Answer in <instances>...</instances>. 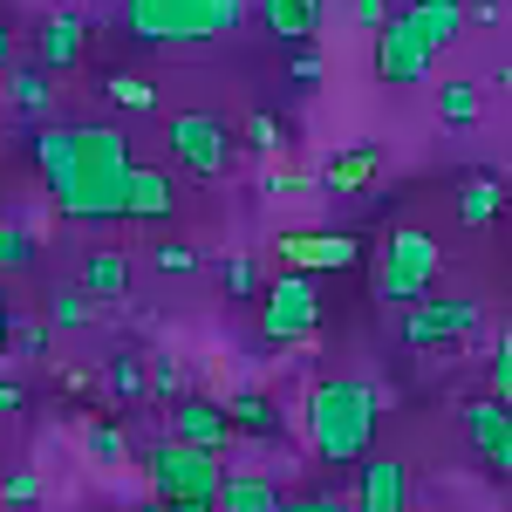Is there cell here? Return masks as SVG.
I'll list each match as a JSON object with an SVG mask.
<instances>
[{
	"label": "cell",
	"mask_w": 512,
	"mask_h": 512,
	"mask_svg": "<svg viewBox=\"0 0 512 512\" xmlns=\"http://www.w3.org/2000/svg\"><path fill=\"white\" fill-rule=\"evenodd\" d=\"M35 171L55 192V212L76 226L123 219V185H130V144L110 123H48L35 130Z\"/></svg>",
	"instance_id": "6da1fadb"
},
{
	"label": "cell",
	"mask_w": 512,
	"mask_h": 512,
	"mask_svg": "<svg viewBox=\"0 0 512 512\" xmlns=\"http://www.w3.org/2000/svg\"><path fill=\"white\" fill-rule=\"evenodd\" d=\"M376 417H383V396L362 376L308 383V444H315L321 465H362L369 444H376Z\"/></svg>",
	"instance_id": "7a4b0ae2"
},
{
	"label": "cell",
	"mask_w": 512,
	"mask_h": 512,
	"mask_svg": "<svg viewBox=\"0 0 512 512\" xmlns=\"http://www.w3.org/2000/svg\"><path fill=\"white\" fill-rule=\"evenodd\" d=\"M130 35L164 48V41H219L246 21V0H123Z\"/></svg>",
	"instance_id": "3957f363"
},
{
	"label": "cell",
	"mask_w": 512,
	"mask_h": 512,
	"mask_svg": "<svg viewBox=\"0 0 512 512\" xmlns=\"http://www.w3.org/2000/svg\"><path fill=\"white\" fill-rule=\"evenodd\" d=\"M369 287H376V301H390V308L431 301V287H437V239L417 233V226H396V233L383 239V253H376Z\"/></svg>",
	"instance_id": "277c9868"
},
{
	"label": "cell",
	"mask_w": 512,
	"mask_h": 512,
	"mask_svg": "<svg viewBox=\"0 0 512 512\" xmlns=\"http://www.w3.org/2000/svg\"><path fill=\"white\" fill-rule=\"evenodd\" d=\"M144 472H151V492H158L164 506H212L219 499V451H198L185 437H164L151 444V458H144Z\"/></svg>",
	"instance_id": "5b68a950"
},
{
	"label": "cell",
	"mask_w": 512,
	"mask_h": 512,
	"mask_svg": "<svg viewBox=\"0 0 512 512\" xmlns=\"http://www.w3.org/2000/svg\"><path fill=\"white\" fill-rule=\"evenodd\" d=\"M321 328V280L287 267L260 287V335L267 342H308Z\"/></svg>",
	"instance_id": "8992f818"
},
{
	"label": "cell",
	"mask_w": 512,
	"mask_h": 512,
	"mask_svg": "<svg viewBox=\"0 0 512 512\" xmlns=\"http://www.w3.org/2000/svg\"><path fill=\"white\" fill-rule=\"evenodd\" d=\"M171 151L192 178H226L233 171V130L205 110H185V117H171Z\"/></svg>",
	"instance_id": "52a82bcc"
},
{
	"label": "cell",
	"mask_w": 512,
	"mask_h": 512,
	"mask_svg": "<svg viewBox=\"0 0 512 512\" xmlns=\"http://www.w3.org/2000/svg\"><path fill=\"white\" fill-rule=\"evenodd\" d=\"M431 48H424V35L403 21V14H390L383 28H376V82L383 89H417V82L431 76Z\"/></svg>",
	"instance_id": "ba28073f"
},
{
	"label": "cell",
	"mask_w": 512,
	"mask_h": 512,
	"mask_svg": "<svg viewBox=\"0 0 512 512\" xmlns=\"http://www.w3.org/2000/svg\"><path fill=\"white\" fill-rule=\"evenodd\" d=\"M274 253L287 267H301V274H349V267H362V239L355 233H280Z\"/></svg>",
	"instance_id": "9c48e42d"
},
{
	"label": "cell",
	"mask_w": 512,
	"mask_h": 512,
	"mask_svg": "<svg viewBox=\"0 0 512 512\" xmlns=\"http://www.w3.org/2000/svg\"><path fill=\"white\" fill-rule=\"evenodd\" d=\"M349 512H410V472L396 458H362L355 465Z\"/></svg>",
	"instance_id": "30bf717a"
},
{
	"label": "cell",
	"mask_w": 512,
	"mask_h": 512,
	"mask_svg": "<svg viewBox=\"0 0 512 512\" xmlns=\"http://www.w3.org/2000/svg\"><path fill=\"white\" fill-rule=\"evenodd\" d=\"M465 335H478V301H431V308H410V321H403V342L410 349L465 342Z\"/></svg>",
	"instance_id": "8fae6325"
},
{
	"label": "cell",
	"mask_w": 512,
	"mask_h": 512,
	"mask_svg": "<svg viewBox=\"0 0 512 512\" xmlns=\"http://www.w3.org/2000/svg\"><path fill=\"white\" fill-rule=\"evenodd\" d=\"M171 437H185L198 451H226V444H233V417H226V403H212V396H178Z\"/></svg>",
	"instance_id": "7c38bea8"
},
{
	"label": "cell",
	"mask_w": 512,
	"mask_h": 512,
	"mask_svg": "<svg viewBox=\"0 0 512 512\" xmlns=\"http://www.w3.org/2000/svg\"><path fill=\"white\" fill-rule=\"evenodd\" d=\"M82 48H89V28H82V14H48L35 35V62L41 69H76Z\"/></svg>",
	"instance_id": "4fadbf2b"
},
{
	"label": "cell",
	"mask_w": 512,
	"mask_h": 512,
	"mask_svg": "<svg viewBox=\"0 0 512 512\" xmlns=\"http://www.w3.org/2000/svg\"><path fill=\"white\" fill-rule=\"evenodd\" d=\"M178 212V185L164 171L130 164V185H123V219H171Z\"/></svg>",
	"instance_id": "5bb4252c"
},
{
	"label": "cell",
	"mask_w": 512,
	"mask_h": 512,
	"mask_svg": "<svg viewBox=\"0 0 512 512\" xmlns=\"http://www.w3.org/2000/svg\"><path fill=\"white\" fill-rule=\"evenodd\" d=\"M260 28L287 48H301L321 35V0H260Z\"/></svg>",
	"instance_id": "9a60e30c"
},
{
	"label": "cell",
	"mask_w": 512,
	"mask_h": 512,
	"mask_svg": "<svg viewBox=\"0 0 512 512\" xmlns=\"http://www.w3.org/2000/svg\"><path fill=\"white\" fill-rule=\"evenodd\" d=\"M403 21H410V28L424 35V48L437 55V48H451V41L465 35V0H410Z\"/></svg>",
	"instance_id": "2e32d148"
},
{
	"label": "cell",
	"mask_w": 512,
	"mask_h": 512,
	"mask_svg": "<svg viewBox=\"0 0 512 512\" xmlns=\"http://www.w3.org/2000/svg\"><path fill=\"white\" fill-rule=\"evenodd\" d=\"M335 192H369L376 178H383V151L376 144H355V151H342V158H328V171H321Z\"/></svg>",
	"instance_id": "e0dca14e"
},
{
	"label": "cell",
	"mask_w": 512,
	"mask_h": 512,
	"mask_svg": "<svg viewBox=\"0 0 512 512\" xmlns=\"http://www.w3.org/2000/svg\"><path fill=\"white\" fill-rule=\"evenodd\" d=\"M212 506L219 512H280V492L267 485V478H253V472H226Z\"/></svg>",
	"instance_id": "ac0fdd59"
},
{
	"label": "cell",
	"mask_w": 512,
	"mask_h": 512,
	"mask_svg": "<svg viewBox=\"0 0 512 512\" xmlns=\"http://www.w3.org/2000/svg\"><path fill=\"white\" fill-rule=\"evenodd\" d=\"M82 294L89 301H123L130 294V260L123 253H89L82 260Z\"/></svg>",
	"instance_id": "d6986e66"
},
{
	"label": "cell",
	"mask_w": 512,
	"mask_h": 512,
	"mask_svg": "<svg viewBox=\"0 0 512 512\" xmlns=\"http://www.w3.org/2000/svg\"><path fill=\"white\" fill-rule=\"evenodd\" d=\"M506 431H512V410L499 403V396H472V403H465V437H472L478 458H485V451H492Z\"/></svg>",
	"instance_id": "ffe728a7"
},
{
	"label": "cell",
	"mask_w": 512,
	"mask_h": 512,
	"mask_svg": "<svg viewBox=\"0 0 512 512\" xmlns=\"http://www.w3.org/2000/svg\"><path fill=\"white\" fill-rule=\"evenodd\" d=\"M506 212V185L499 178H465V192H458V226H492Z\"/></svg>",
	"instance_id": "44dd1931"
},
{
	"label": "cell",
	"mask_w": 512,
	"mask_h": 512,
	"mask_svg": "<svg viewBox=\"0 0 512 512\" xmlns=\"http://www.w3.org/2000/svg\"><path fill=\"white\" fill-rule=\"evenodd\" d=\"M437 117L444 123H478V82H465V76H451V82H437Z\"/></svg>",
	"instance_id": "7402d4cb"
},
{
	"label": "cell",
	"mask_w": 512,
	"mask_h": 512,
	"mask_svg": "<svg viewBox=\"0 0 512 512\" xmlns=\"http://www.w3.org/2000/svg\"><path fill=\"white\" fill-rule=\"evenodd\" d=\"M226 417H233L239 431H253V437H274V424H280V417H274V403H267L260 390H239L233 403H226Z\"/></svg>",
	"instance_id": "603a6c76"
},
{
	"label": "cell",
	"mask_w": 512,
	"mask_h": 512,
	"mask_svg": "<svg viewBox=\"0 0 512 512\" xmlns=\"http://www.w3.org/2000/svg\"><path fill=\"white\" fill-rule=\"evenodd\" d=\"M82 444H89V458H96V465H110V472L130 458V437H123L117 424H89V431H82Z\"/></svg>",
	"instance_id": "cb8c5ba5"
},
{
	"label": "cell",
	"mask_w": 512,
	"mask_h": 512,
	"mask_svg": "<svg viewBox=\"0 0 512 512\" xmlns=\"http://www.w3.org/2000/svg\"><path fill=\"white\" fill-rule=\"evenodd\" d=\"M28 260H35V239L21 233L14 219H0V274H21Z\"/></svg>",
	"instance_id": "d4e9b609"
},
{
	"label": "cell",
	"mask_w": 512,
	"mask_h": 512,
	"mask_svg": "<svg viewBox=\"0 0 512 512\" xmlns=\"http://www.w3.org/2000/svg\"><path fill=\"white\" fill-rule=\"evenodd\" d=\"M246 137H253V151L280 158V144H287V123H280L274 110H253V117H246Z\"/></svg>",
	"instance_id": "484cf974"
},
{
	"label": "cell",
	"mask_w": 512,
	"mask_h": 512,
	"mask_svg": "<svg viewBox=\"0 0 512 512\" xmlns=\"http://www.w3.org/2000/svg\"><path fill=\"white\" fill-rule=\"evenodd\" d=\"M7 89H14V103H21V110H48V69H14V82H7Z\"/></svg>",
	"instance_id": "4316f807"
},
{
	"label": "cell",
	"mask_w": 512,
	"mask_h": 512,
	"mask_svg": "<svg viewBox=\"0 0 512 512\" xmlns=\"http://www.w3.org/2000/svg\"><path fill=\"white\" fill-rule=\"evenodd\" d=\"M103 96L123 103V110H151V82H144V76H110V82H103Z\"/></svg>",
	"instance_id": "83f0119b"
},
{
	"label": "cell",
	"mask_w": 512,
	"mask_h": 512,
	"mask_svg": "<svg viewBox=\"0 0 512 512\" xmlns=\"http://www.w3.org/2000/svg\"><path fill=\"white\" fill-rule=\"evenodd\" d=\"M48 328H89V294H55L48 301Z\"/></svg>",
	"instance_id": "f1b7e54d"
},
{
	"label": "cell",
	"mask_w": 512,
	"mask_h": 512,
	"mask_svg": "<svg viewBox=\"0 0 512 512\" xmlns=\"http://www.w3.org/2000/svg\"><path fill=\"white\" fill-rule=\"evenodd\" d=\"M151 267H158V274H192L198 253H192V246H178V239H158V246H151Z\"/></svg>",
	"instance_id": "f546056e"
},
{
	"label": "cell",
	"mask_w": 512,
	"mask_h": 512,
	"mask_svg": "<svg viewBox=\"0 0 512 512\" xmlns=\"http://www.w3.org/2000/svg\"><path fill=\"white\" fill-rule=\"evenodd\" d=\"M492 396L512 410V328L499 335V349H492Z\"/></svg>",
	"instance_id": "4dcf8cb0"
},
{
	"label": "cell",
	"mask_w": 512,
	"mask_h": 512,
	"mask_svg": "<svg viewBox=\"0 0 512 512\" xmlns=\"http://www.w3.org/2000/svg\"><path fill=\"white\" fill-rule=\"evenodd\" d=\"M0 499H7L14 512H28V506L41 499V478H35V472H7V485H0Z\"/></svg>",
	"instance_id": "1f68e13d"
},
{
	"label": "cell",
	"mask_w": 512,
	"mask_h": 512,
	"mask_svg": "<svg viewBox=\"0 0 512 512\" xmlns=\"http://www.w3.org/2000/svg\"><path fill=\"white\" fill-rule=\"evenodd\" d=\"M7 335H14V349H21V355L48 349V328H35V321H7Z\"/></svg>",
	"instance_id": "d6a6232c"
},
{
	"label": "cell",
	"mask_w": 512,
	"mask_h": 512,
	"mask_svg": "<svg viewBox=\"0 0 512 512\" xmlns=\"http://www.w3.org/2000/svg\"><path fill=\"white\" fill-rule=\"evenodd\" d=\"M144 390H158V396H178V390H185V376H178V362H151V376H144Z\"/></svg>",
	"instance_id": "836d02e7"
},
{
	"label": "cell",
	"mask_w": 512,
	"mask_h": 512,
	"mask_svg": "<svg viewBox=\"0 0 512 512\" xmlns=\"http://www.w3.org/2000/svg\"><path fill=\"white\" fill-rule=\"evenodd\" d=\"M226 287L233 294H260V267L253 260H226Z\"/></svg>",
	"instance_id": "e575fe53"
},
{
	"label": "cell",
	"mask_w": 512,
	"mask_h": 512,
	"mask_svg": "<svg viewBox=\"0 0 512 512\" xmlns=\"http://www.w3.org/2000/svg\"><path fill=\"white\" fill-rule=\"evenodd\" d=\"M321 76H328V62H321L315 48L301 41V55H294V82H321Z\"/></svg>",
	"instance_id": "d590c367"
},
{
	"label": "cell",
	"mask_w": 512,
	"mask_h": 512,
	"mask_svg": "<svg viewBox=\"0 0 512 512\" xmlns=\"http://www.w3.org/2000/svg\"><path fill=\"white\" fill-rule=\"evenodd\" d=\"M280 512H349V499H335V492L328 499H280Z\"/></svg>",
	"instance_id": "8d00e7d4"
},
{
	"label": "cell",
	"mask_w": 512,
	"mask_h": 512,
	"mask_svg": "<svg viewBox=\"0 0 512 512\" xmlns=\"http://www.w3.org/2000/svg\"><path fill=\"white\" fill-rule=\"evenodd\" d=\"M110 383H117L123 396H137L144 390V369H137V362H110Z\"/></svg>",
	"instance_id": "74e56055"
},
{
	"label": "cell",
	"mask_w": 512,
	"mask_h": 512,
	"mask_svg": "<svg viewBox=\"0 0 512 512\" xmlns=\"http://www.w3.org/2000/svg\"><path fill=\"white\" fill-rule=\"evenodd\" d=\"M349 14L362 21V28H383V21H390V7H383V0H349Z\"/></svg>",
	"instance_id": "f35d334b"
},
{
	"label": "cell",
	"mask_w": 512,
	"mask_h": 512,
	"mask_svg": "<svg viewBox=\"0 0 512 512\" xmlns=\"http://www.w3.org/2000/svg\"><path fill=\"white\" fill-rule=\"evenodd\" d=\"M308 178L301 171H267V198H287V192H301Z\"/></svg>",
	"instance_id": "ab89813d"
},
{
	"label": "cell",
	"mask_w": 512,
	"mask_h": 512,
	"mask_svg": "<svg viewBox=\"0 0 512 512\" xmlns=\"http://www.w3.org/2000/svg\"><path fill=\"white\" fill-rule=\"evenodd\" d=\"M485 465H492V472H506V478H512V431L499 437V444H492V451H485Z\"/></svg>",
	"instance_id": "60d3db41"
},
{
	"label": "cell",
	"mask_w": 512,
	"mask_h": 512,
	"mask_svg": "<svg viewBox=\"0 0 512 512\" xmlns=\"http://www.w3.org/2000/svg\"><path fill=\"white\" fill-rule=\"evenodd\" d=\"M21 403H28V396H21V383H0V417H14Z\"/></svg>",
	"instance_id": "b9f144b4"
},
{
	"label": "cell",
	"mask_w": 512,
	"mask_h": 512,
	"mask_svg": "<svg viewBox=\"0 0 512 512\" xmlns=\"http://www.w3.org/2000/svg\"><path fill=\"white\" fill-rule=\"evenodd\" d=\"M7 62H14V35L0 28V69H7Z\"/></svg>",
	"instance_id": "7bdbcfd3"
},
{
	"label": "cell",
	"mask_w": 512,
	"mask_h": 512,
	"mask_svg": "<svg viewBox=\"0 0 512 512\" xmlns=\"http://www.w3.org/2000/svg\"><path fill=\"white\" fill-rule=\"evenodd\" d=\"M151 512H219V506H164V499H158Z\"/></svg>",
	"instance_id": "ee69618b"
},
{
	"label": "cell",
	"mask_w": 512,
	"mask_h": 512,
	"mask_svg": "<svg viewBox=\"0 0 512 512\" xmlns=\"http://www.w3.org/2000/svg\"><path fill=\"white\" fill-rule=\"evenodd\" d=\"M499 89H506V96H512V69H499Z\"/></svg>",
	"instance_id": "f6af8a7d"
}]
</instances>
